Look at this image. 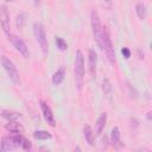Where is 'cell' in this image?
Masks as SVG:
<instances>
[{"instance_id": "9a60e30c", "label": "cell", "mask_w": 152, "mask_h": 152, "mask_svg": "<svg viewBox=\"0 0 152 152\" xmlns=\"http://www.w3.org/2000/svg\"><path fill=\"white\" fill-rule=\"evenodd\" d=\"M83 133H84V138H86V141L88 142V145L93 146L94 145L95 137H94V133H93V131H91V128H90L89 125H86L83 127Z\"/></svg>"}, {"instance_id": "d4e9b609", "label": "cell", "mask_w": 152, "mask_h": 152, "mask_svg": "<svg viewBox=\"0 0 152 152\" xmlns=\"http://www.w3.org/2000/svg\"><path fill=\"white\" fill-rule=\"evenodd\" d=\"M147 119H148V121L151 120V112H148V113H147Z\"/></svg>"}, {"instance_id": "cb8c5ba5", "label": "cell", "mask_w": 152, "mask_h": 152, "mask_svg": "<svg viewBox=\"0 0 152 152\" xmlns=\"http://www.w3.org/2000/svg\"><path fill=\"white\" fill-rule=\"evenodd\" d=\"M40 2H42V0H33V4H34L36 7H38L40 5Z\"/></svg>"}, {"instance_id": "d6986e66", "label": "cell", "mask_w": 152, "mask_h": 152, "mask_svg": "<svg viewBox=\"0 0 152 152\" xmlns=\"http://www.w3.org/2000/svg\"><path fill=\"white\" fill-rule=\"evenodd\" d=\"M135 12H137L139 19H141V20L145 19V17H146V7H145V5H144L142 2H138V4H137V6H135Z\"/></svg>"}, {"instance_id": "7a4b0ae2", "label": "cell", "mask_w": 152, "mask_h": 152, "mask_svg": "<svg viewBox=\"0 0 152 152\" xmlns=\"http://www.w3.org/2000/svg\"><path fill=\"white\" fill-rule=\"evenodd\" d=\"M83 77H84V57L82 51L77 50L75 55V80H76V86L80 90L83 84Z\"/></svg>"}, {"instance_id": "ba28073f", "label": "cell", "mask_w": 152, "mask_h": 152, "mask_svg": "<svg viewBox=\"0 0 152 152\" xmlns=\"http://www.w3.org/2000/svg\"><path fill=\"white\" fill-rule=\"evenodd\" d=\"M0 24H1V27H2L4 32L8 36L10 34V28H11V24H10V14H8L7 7L5 5L0 7Z\"/></svg>"}, {"instance_id": "8992f818", "label": "cell", "mask_w": 152, "mask_h": 152, "mask_svg": "<svg viewBox=\"0 0 152 152\" xmlns=\"http://www.w3.org/2000/svg\"><path fill=\"white\" fill-rule=\"evenodd\" d=\"M7 37H8L10 42L13 44V46L15 48V50L19 51V53H21L23 57L27 58L30 53H28V48H27V45L25 44V42H24L21 38L17 37V36H14V34H11V33H10Z\"/></svg>"}, {"instance_id": "277c9868", "label": "cell", "mask_w": 152, "mask_h": 152, "mask_svg": "<svg viewBox=\"0 0 152 152\" xmlns=\"http://www.w3.org/2000/svg\"><path fill=\"white\" fill-rule=\"evenodd\" d=\"M90 21H91V28H93V34L94 38L97 43V45L102 50V39H101V32H102V26H101V20L99 17L97 11H91L90 13Z\"/></svg>"}, {"instance_id": "8fae6325", "label": "cell", "mask_w": 152, "mask_h": 152, "mask_svg": "<svg viewBox=\"0 0 152 152\" xmlns=\"http://www.w3.org/2000/svg\"><path fill=\"white\" fill-rule=\"evenodd\" d=\"M96 64H97V55L95 50L90 49L89 50V70L93 77H95L96 75Z\"/></svg>"}, {"instance_id": "484cf974", "label": "cell", "mask_w": 152, "mask_h": 152, "mask_svg": "<svg viewBox=\"0 0 152 152\" xmlns=\"http://www.w3.org/2000/svg\"><path fill=\"white\" fill-rule=\"evenodd\" d=\"M5 1H7V2H14L15 0H5Z\"/></svg>"}, {"instance_id": "4316f807", "label": "cell", "mask_w": 152, "mask_h": 152, "mask_svg": "<svg viewBox=\"0 0 152 152\" xmlns=\"http://www.w3.org/2000/svg\"><path fill=\"white\" fill-rule=\"evenodd\" d=\"M104 1H106V2H108V4H109V2H110V1H112V0H104Z\"/></svg>"}, {"instance_id": "7402d4cb", "label": "cell", "mask_w": 152, "mask_h": 152, "mask_svg": "<svg viewBox=\"0 0 152 152\" xmlns=\"http://www.w3.org/2000/svg\"><path fill=\"white\" fill-rule=\"evenodd\" d=\"M31 146H32V145H31V141L24 138V139H23V142H21V146H20V147H21L23 150H26V151H27V150H30V148H31Z\"/></svg>"}, {"instance_id": "7c38bea8", "label": "cell", "mask_w": 152, "mask_h": 152, "mask_svg": "<svg viewBox=\"0 0 152 152\" xmlns=\"http://www.w3.org/2000/svg\"><path fill=\"white\" fill-rule=\"evenodd\" d=\"M64 76H65V69H64V66H61V68L52 75L51 81H52V83H53L55 86H59V84L63 82Z\"/></svg>"}, {"instance_id": "44dd1931", "label": "cell", "mask_w": 152, "mask_h": 152, "mask_svg": "<svg viewBox=\"0 0 152 152\" xmlns=\"http://www.w3.org/2000/svg\"><path fill=\"white\" fill-rule=\"evenodd\" d=\"M26 23V14L25 13H20L17 18V27L18 28H23L24 25Z\"/></svg>"}, {"instance_id": "9c48e42d", "label": "cell", "mask_w": 152, "mask_h": 152, "mask_svg": "<svg viewBox=\"0 0 152 152\" xmlns=\"http://www.w3.org/2000/svg\"><path fill=\"white\" fill-rule=\"evenodd\" d=\"M106 122H107V113L103 112L100 114V116L97 118L96 122H95V135H100L106 126Z\"/></svg>"}, {"instance_id": "4fadbf2b", "label": "cell", "mask_w": 152, "mask_h": 152, "mask_svg": "<svg viewBox=\"0 0 152 152\" xmlns=\"http://www.w3.org/2000/svg\"><path fill=\"white\" fill-rule=\"evenodd\" d=\"M6 129L11 133H23L24 132V127L17 120L15 121H8V124L6 125Z\"/></svg>"}, {"instance_id": "3957f363", "label": "cell", "mask_w": 152, "mask_h": 152, "mask_svg": "<svg viewBox=\"0 0 152 152\" xmlns=\"http://www.w3.org/2000/svg\"><path fill=\"white\" fill-rule=\"evenodd\" d=\"M1 65L2 68L5 69V71L7 72L8 77L11 78V81L14 83V84H18L20 82V78H19V72L17 70V66L14 65V63L6 56H1Z\"/></svg>"}, {"instance_id": "6da1fadb", "label": "cell", "mask_w": 152, "mask_h": 152, "mask_svg": "<svg viewBox=\"0 0 152 152\" xmlns=\"http://www.w3.org/2000/svg\"><path fill=\"white\" fill-rule=\"evenodd\" d=\"M101 39H102V50L106 52V56L109 61L110 64H115V52H114V48L112 44V39L108 32V28L106 26L102 27V32H101Z\"/></svg>"}, {"instance_id": "5bb4252c", "label": "cell", "mask_w": 152, "mask_h": 152, "mask_svg": "<svg viewBox=\"0 0 152 152\" xmlns=\"http://www.w3.org/2000/svg\"><path fill=\"white\" fill-rule=\"evenodd\" d=\"M1 151H10V150H14L17 148V146L14 145V142L12 141V139L8 137H4L1 140Z\"/></svg>"}, {"instance_id": "603a6c76", "label": "cell", "mask_w": 152, "mask_h": 152, "mask_svg": "<svg viewBox=\"0 0 152 152\" xmlns=\"http://www.w3.org/2000/svg\"><path fill=\"white\" fill-rule=\"evenodd\" d=\"M121 53L124 55V57H125L126 59H128V58L131 57V50H129L128 48H126V46L121 49Z\"/></svg>"}, {"instance_id": "30bf717a", "label": "cell", "mask_w": 152, "mask_h": 152, "mask_svg": "<svg viewBox=\"0 0 152 152\" xmlns=\"http://www.w3.org/2000/svg\"><path fill=\"white\" fill-rule=\"evenodd\" d=\"M120 138H121L120 129H119V127L115 126V127L112 129V132H110V141H112V145H113L115 148H119V147L122 146Z\"/></svg>"}, {"instance_id": "5b68a950", "label": "cell", "mask_w": 152, "mask_h": 152, "mask_svg": "<svg viewBox=\"0 0 152 152\" xmlns=\"http://www.w3.org/2000/svg\"><path fill=\"white\" fill-rule=\"evenodd\" d=\"M33 33H34L36 40H37L38 44L40 45L43 52H44V53H48V49H49L48 38H46V34H45L44 26H43L40 23H34V24H33Z\"/></svg>"}, {"instance_id": "ac0fdd59", "label": "cell", "mask_w": 152, "mask_h": 152, "mask_svg": "<svg viewBox=\"0 0 152 152\" xmlns=\"http://www.w3.org/2000/svg\"><path fill=\"white\" fill-rule=\"evenodd\" d=\"M102 90H103V93H104V95L107 97H110L112 91H113V87H112V84H110L108 78H103V81H102Z\"/></svg>"}, {"instance_id": "e0dca14e", "label": "cell", "mask_w": 152, "mask_h": 152, "mask_svg": "<svg viewBox=\"0 0 152 152\" xmlns=\"http://www.w3.org/2000/svg\"><path fill=\"white\" fill-rule=\"evenodd\" d=\"M1 115L2 118H5L7 121H15L20 118V114L19 113H15V112H11V110H2L1 112Z\"/></svg>"}, {"instance_id": "2e32d148", "label": "cell", "mask_w": 152, "mask_h": 152, "mask_svg": "<svg viewBox=\"0 0 152 152\" xmlns=\"http://www.w3.org/2000/svg\"><path fill=\"white\" fill-rule=\"evenodd\" d=\"M33 137L34 139L37 140H48V139H51L52 135L50 132L48 131H42V129H38V131H34L33 132Z\"/></svg>"}, {"instance_id": "52a82bcc", "label": "cell", "mask_w": 152, "mask_h": 152, "mask_svg": "<svg viewBox=\"0 0 152 152\" xmlns=\"http://www.w3.org/2000/svg\"><path fill=\"white\" fill-rule=\"evenodd\" d=\"M40 108H42V113H43V116H44L45 121L50 126L55 127L56 126V120H55V115H53V112L50 108V106L45 101H40Z\"/></svg>"}, {"instance_id": "ffe728a7", "label": "cell", "mask_w": 152, "mask_h": 152, "mask_svg": "<svg viewBox=\"0 0 152 152\" xmlns=\"http://www.w3.org/2000/svg\"><path fill=\"white\" fill-rule=\"evenodd\" d=\"M55 43H56V46H57L59 50H62V51H65V50L68 49V44H66V42H65L62 37H56Z\"/></svg>"}]
</instances>
